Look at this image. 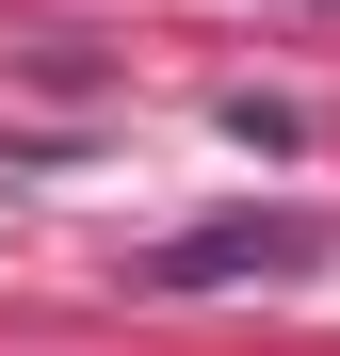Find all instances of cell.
Segmentation results:
<instances>
[{
    "instance_id": "6da1fadb",
    "label": "cell",
    "mask_w": 340,
    "mask_h": 356,
    "mask_svg": "<svg viewBox=\"0 0 340 356\" xmlns=\"http://www.w3.org/2000/svg\"><path fill=\"white\" fill-rule=\"evenodd\" d=\"M324 243L308 211H227V227H179V243H162V291H211V275H292Z\"/></svg>"
}]
</instances>
